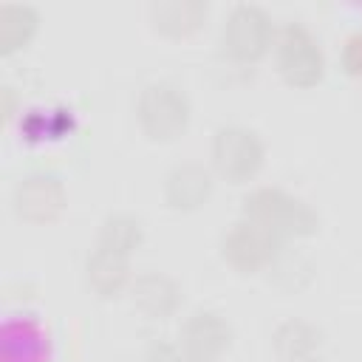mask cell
<instances>
[{
	"instance_id": "obj_14",
	"label": "cell",
	"mask_w": 362,
	"mask_h": 362,
	"mask_svg": "<svg viewBox=\"0 0 362 362\" xmlns=\"http://www.w3.org/2000/svg\"><path fill=\"white\" fill-rule=\"evenodd\" d=\"M320 345H322V331L314 322L300 320V317H288L272 331V348L283 362L314 356Z\"/></svg>"
},
{
	"instance_id": "obj_2",
	"label": "cell",
	"mask_w": 362,
	"mask_h": 362,
	"mask_svg": "<svg viewBox=\"0 0 362 362\" xmlns=\"http://www.w3.org/2000/svg\"><path fill=\"white\" fill-rule=\"evenodd\" d=\"M189 99L173 82H147L136 99V119L150 141H173L189 124Z\"/></svg>"
},
{
	"instance_id": "obj_6",
	"label": "cell",
	"mask_w": 362,
	"mask_h": 362,
	"mask_svg": "<svg viewBox=\"0 0 362 362\" xmlns=\"http://www.w3.org/2000/svg\"><path fill=\"white\" fill-rule=\"evenodd\" d=\"M280 238H274L269 229L240 218L235 221L223 238H221V257L240 274H255L277 260Z\"/></svg>"
},
{
	"instance_id": "obj_13",
	"label": "cell",
	"mask_w": 362,
	"mask_h": 362,
	"mask_svg": "<svg viewBox=\"0 0 362 362\" xmlns=\"http://www.w3.org/2000/svg\"><path fill=\"white\" fill-rule=\"evenodd\" d=\"M85 280L99 297H116L130 283V257L93 246L85 257Z\"/></svg>"
},
{
	"instance_id": "obj_21",
	"label": "cell",
	"mask_w": 362,
	"mask_h": 362,
	"mask_svg": "<svg viewBox=\"0 0 362 362\" xmlns=\"http://www.w3.org/2000/svg\"><path fill=\"white\" fill-rule=\"evenodd\" d=\"M297 362H325V359H322V356H317V354H314V356H305V359H297Z\"/></svg>"
},
{
	"instance_id": "obj_9",
	"label": "cell",
	"mask_w": 362,
	"mask_h": 362,
	"mask_svg": "<svg viewBox=\"0 0 362 362\" xmlns=\"http://www.w3.org/2000/svg\"><path fill=\"white\" fill-rule=\"evenodd\" d=\"M212 170L198 164V161H181L175 167L167 170L161 192L170 209L175 212H192L198 206H204L212 195Z\"/></svg>"
},
{
	"instance_id": "obj_4",
	"label": "cell",
	"mask_w": 362,
	"mask_h": 362,
	"mask_svg": "<svg viewBox=\"0 0 362 362\" xmlns=\"http://www.w3.org/2000/svg\"><path fill=\"white\" fill-rule=\"evenodd\" d=\"M277 71L291 88H311L325 76V54L303 23H286L274 45Z\"/></svg>"
},
{
	"instance_id": "obj_5",
	"label": "cell",
	"mask_w": 362,
	"mask_h": 362,
	"mask_svg": "<svg viewBox=\"0 0 362 362\" xmlns=\"http://www.w3.org/2000/svg\"><path fill=\"white\" fill-rule=\"evenodd\" d=\"M274 40L272 17L257 3H235L223 17L221 45L238 62H257Z\"/></svg>"
},
{
	"instance_id": "obj_16",
	"label": "cell",
	"mask_w": 362,
	"mask_h": 362,
	"mask_svg": "<svg viewBox=\"0 0 362 362\" xmlns=\"http://www.w3.org/2000/svg\"><path fill=\"white\" fill-rule=\"evenodd\" d=\"M141 240H144V226L130 212H110L99 223L96 246H102V249H110L116 255L130 257L141 246Z\"/></svg>"
},
{
	"instance_id": "obj_12",
	"label": "cell",
	"mask_w": 362,
	"mask_h": 362,
	"mask_svg": "<svg viewBox=\"0 0 362 362\" xmlns=\"http://www.w3.org/2000/svg\"><path fill=\"white\" fill-rule=\"evenodd\" d=\"M147 14L156 31L167 37H189L204 25L206 3L204 0H156L150 3Z\"/></svg>"
},
{
	"instance_id": "obj_3",
	"label": "cell",
	"mask_w": 362,
	"mask_h": 362,
	"mask_svg": "<svg viewBox=\"0 0 362 362\" xmlns=\"http://www.w3.org/2000/svg\"><path fill=\"white\" fill-rule=\"evenodd\" d=\"M212 167L229 184L252 181L266 161L263 139L246 124H221L212 133Z\"/></svg>"
},
{
	"instance_id": "obj_18",
	"label": "cell",
	"mask_w": 362,
	"mask_h": 362,
	"mask_svg": "<svg viewBox=\"0 0 362 362\" xmlns=\"http://www.w3.org/2000/svg\"><path fill=\"white\" fill-rule=\"evenodd\" d=\"M342 65L351 76L362 79V28L348 34V40L342 45Z\"/></svg>"
},
{
	"instance_id": "obj_19",
	"label": "cell",
	"mask_w": 362,
	"mask_h": 362,
	"mask_svg": "<svg viewBox=\"0 0 362 362\" xmlns=\"http://www.w3.org/2000/svg\"><path fill=\"white\" fill-rule=\"evenodd\" d=\"M147 362H187L184 351L178 348V342H167V339H153L147 345Z\"/></svg>"
},
{
	"instance_id": "obj_1",
	"label": "cell",
	"mask_w": 362,
	"mask_h": 362,
	"mask_svg": "<svg viewBox=\"0 0 362 362\" xmlns=\"http://www.w3.org/2000/svg\"><path fill=\"white\" fill-rule=\"evenodd\" d=\"M240 218L269 229L274 238H308L320 229V215L283 187H257L240 201Z\"/></svg>"
},
{
	"instance_id": "obj_17",
	"label": "cell",
	"mask_w": 362,
	"mask_h": 362,
	"mask_svg": "<svg viewBox=\"0 0 362 362\" xmlns=\"http://www.w3.org/2000/svg\"><path fill=\"white\" fill-rule=\"evenodd\" d=\"M65 124L71 127V113H65V110H54V113H48L45 116V110H28V116L23 119V133H25V139H31V141H37V139H54V136H59L62 130H65Z\"/></svg>"
},
{
	"instance_id": "obj_7",
	"label": "cell",
	"mask_w": 362,
	"mask_h": 362,
	"mask_svg": "<svg viewBox=\"0 0 362 362\" xmlns=\"http://www.w3.org/2000/svg\"><path fill=\"white\" fill-rule=\"evenodd\" d=\"M11 206L20 221L51 223L68 206V192L59 175L54 173H28L11 189Z\"/></svg>"
},
{
	"instance_id": "obj_11",
	"label": "cell",
	"mask_w": 362,
	"mask_h": 362,
	"mask_svg": "<svg viewBox=\"0 0 362 362\" xmlns=\"http://www.w3.org/2000/svg\"><path fill=\"white\" fill-rule=\"evenodd\" d=\"M133 305L150 320H167L181 305V286L164 272H144L130 283Z\"/></svg>"
},
{
	"instance_id": "obj_8",
	"label": "cell",
	"mask_w": 362,
	"mask_h": 362,
	"mask_svg": "<svg viewBox=\"0 0 362 362\" xmlns=\"http://www.w3.org/2000/svg\"><path fill=\"white\" fill-rule=\"evenodd\" d=\"M175 342L187 362H218L232 342V325L218 311L198 308L181 322Z\"/></svg>"
},
{
	"instance_id": "obj_10",
	"label": "cell",
	"mask_w": 362,
	"mask_h": 362,
	"mask_svg": "<svg viewBox=\"0 0 362 362\" xmlns=\"http://www.w3.org/2000/svg\"><path fill=\"white\" fill-rule=\"evenodd\" d=\"M0 362H51V342L34 317H8L0 328Z\"/></svg>"
},
{
	"instance_id": "obj_20",
	"label": "cell",
	"mask_w": 362,
	"mask_h": 362,
	"mask_svg": "<svg viewBox=\"0 0 362 362\" xmlns=\"http://www.w3.org/2000/svg\"><path fill=\"white\" fill-rule=\"evenodd\" d=\"M14 99H17L14 88L11 85H0V119H3V124H8L11 116H14Z\"/></svg>"
},
{
	"instance_id": "obj_15",
	"label": "cell",
	"mask_w": 362,
	"mask_h": 362,
	"mask_svg": "<svg viewBox=\"0 0 362 362\" xmlns=\"http://www.w3.org/2000/svg\"><path fill=\"white\" fill-rule=\"evenodd\" d=\"M40 14L28 3H3L0 6V54L8 57L28 45L37 34Z\"/></svg>"
}]
</instances>
